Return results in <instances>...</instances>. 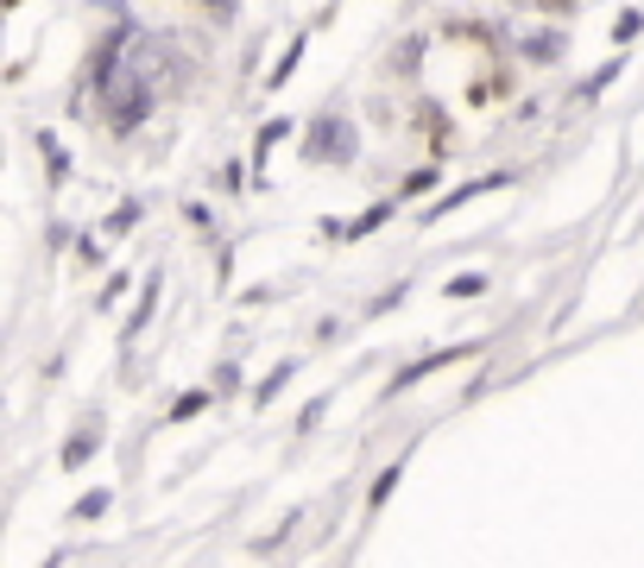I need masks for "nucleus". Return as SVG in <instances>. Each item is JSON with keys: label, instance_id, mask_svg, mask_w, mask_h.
<instances>
[{"label": "nucleus", "instance_id": "39448f33", "mask_svg": "<svg viewBox=\"0 0 644 568\" xmlns=\"http://www.w3.org/2000/svg\"><path fill=\"white\" fill-rule=\"evenodd\" d=\"M202 405H209V392H184V398H177V411H171V417H196Z\"/></svg>", "mask_w": 644, "mask_h": 568}, {"label": "nucleus", "instance_id": "6e6552de", "mask_svg": "<svg viewBox=\"0 0 644 568\" xmlns=\"http://www.w3.org/2000/svg\"><path fill=\"white\" fill-rule=\"evenodd\" d=\"M209 7H215V13H228V0H209Z\"/></svg>", "mask_w": 644, "mask_h": 568}, {"label": "nucleus", "instance_id": "7ed1b4c3", "mask_svg": "<svg viewBox=\"0 0 644 568\" xmlns=\"http://www.w3.org/2000/svg\"><path fill=\"white\" fill-rule=\"evenodd\" d=\"M89 449H96V430L70 436V449H63V468H82V461H89Z\"/></svg>", "mask_w": 644, "mask_h": 568}, {"label": "nucleus", "instance_id": "20e7f679", "mask_svg": "<svg viewBox=\"0 0 644 568\" xmlns=\"http://www.w3.org/2000/svg\"><path fill=\"white\" fill-rule=\"evenodd\" d=\"M108 511V492H82L77 499V518H101Z\"/></svg>", "mask_w": 644, "mask_h": 568}, {"label": "nucleus", "instance_id": "423d86ee", "mask_svg": "<svg viewBox=\"0 0 644 568\" xmlns=\"http://www.w3.org/2000/svg\"><path fill=\"white\" fill-rule=\"evenodd\" d=\"M480 291H487V278H455L449 285V297H480Z\"/></svg>", "mask_w": 644, "mask_h": 568}, {"label": "nucleus", "instance_id": "1a4fd4ad", "mask_svg": "<svg viewBox=\"0 0 644 568\" xmlns=\"http://www.w3.org/2000/svg\"><path fill=\"white\" fill-rule=\"evenodd\" d=\"M537 7H568V0H537Z\"/></svg>", "mask_w": 644, "mask_h": 568}, {"label": "nucleus", "instance_id": "f03ea898", "mask_svg": "<svg viewBox=\"0 0 644 568\" xmlns=\"http://www.w3.org/2000/svg\"><path fill=\"white\" fill-rule=\"evenodd\" d=\"M310 152L316 158H348L354 152V127H348V120H316V127H310Z\"/></svg>", "mask_w": 644, "mask_h": 568}, {"label": "nucleus", "instance_id": "0eeeda50", "mask_svg": "<svg viewBox=\"0 0 644 568\" xmlns=\"http://www.w3.org/2000/svg\"><path fill=\"white\" fill-rule=\"evenodd\" d=\"M398 474H405V468H386V474H379V480H373V506H379V499H386V492L398 487Z\"/></svg>", "mask_w": 644, "mask_h": 568}, {"label": "nucleus", "instance_id": "f257e3e1", "mask_svg": "<svg viewBox=\"0 0 644 568\" xmlns=\"http://www.w3.org/2000/svg\"><path fill=\"white\" fill-rule=\"evenodd\" d=\"M96 89H101V120H108L115 133H133L139 120L152 114V101H158V89L146 82V70H139V63L127 58V44L101 51V63H96Z\"/></svg>", "mask_w": 644, "mask_h": 568}]
</instances>
